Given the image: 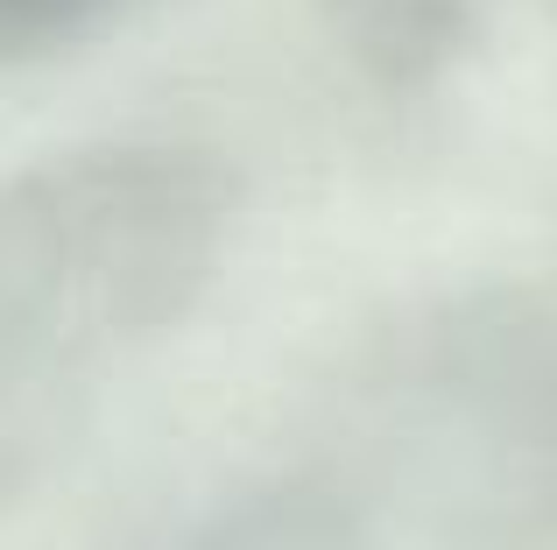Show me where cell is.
I'll use <instances>...</instances> for the list:
<instances>
[{"mask_svg":"<svg viewBox=\"0 0 557 550\" xmlns=\"http://www.w3.org/2000/svg\"><path fill=\"white\" fill-rule=\"evenodd\" d=\"M121 0H0V57H42L92 36Z\"/></svg>","mask_w":557,"mask_h":550,"instance_id":"3","label":"cell"},{"mask_svg":"<svg viewBox=\"0 0 557 550\" xmlns=\"http://www.w3.org/2000/svg\"><path fill=\"white\" fill-rule=\"evenodd\" d=\"M332 36L388 92H431L487 36L494 0H318Z\"/></svg>","mask_w":557,"mask_h":550,"instance_id":"2","label":"cell"},{"mask_svg":"<svg viewBox=\"0 0 557 550\" xmlns=\"http://www.w3.org/2000/svg\"><path fill=\"white\" fill-rule=\"evenodd\" d=\"M233 205L226 163L184 141H85L0 177V495L36 487L205 303Z\"/></svg>","mask_w":557,"mask_h":550,"instance_id":"1","label":"cell"}]
</instances>
